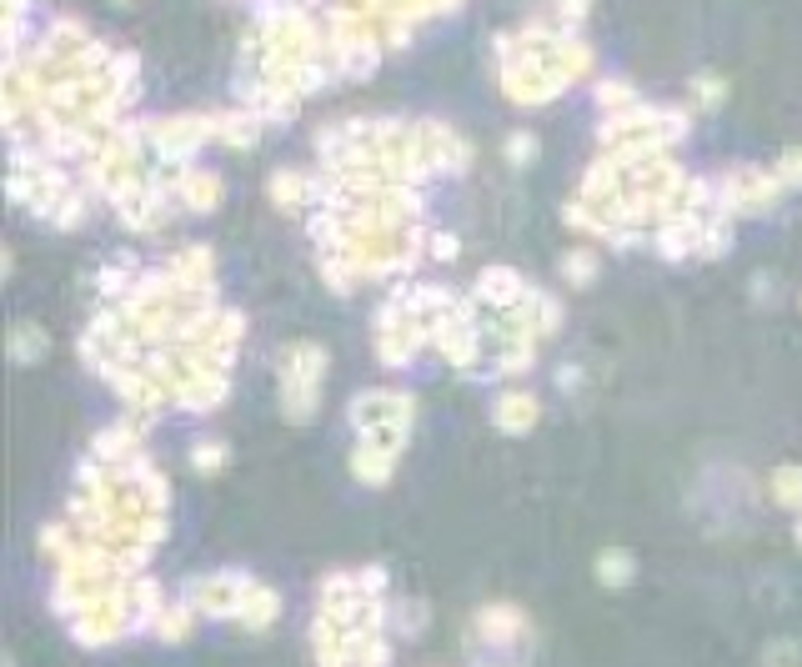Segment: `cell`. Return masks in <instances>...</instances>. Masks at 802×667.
I'll return each instance as SVG.
<instances>
[{
  "label": "cell",
  "instance_id": "19",
  "mask_svg": "<svg viewBox=\"0 0 802 667\" xmlns=\"http://www.w3.org/2000/svg\"><path fill=\"white\" fill-rule=\"evenodd\" d=\"M562 271H567L572 286H587V281L597 276V261H592V251H572V256L562 261Z\"/></svg>",
  "mask_w": 802,
  "mask_h": 667
},
{
  "label": "cell",
  "instance_id": "18",
  "mask_svg": "<svg viewBox=\"0 0 802 667\" xmlns=\"http://www.w3.org/2000/svg\"><path fill=\"white\" fill-rule=\"evenodd\" d=\"M502 151H507L512 166H532V161H537V136H532V131H517V136H507Z\"/></svg>",
  "mask_w": 802,
  "mask_h": 667
},
{
  "label": "cell",
  "instance_id": "30",
  "mask_svg": "<svg viewBox=\"0 0 802 667\" xmlns=\"http://www.w3.org/2000/svg\"><path fill=\"white\" fill-rule=\"evenodd\" d=\"M797 542H802V522H797Z\"/></svg>",
  "mask_w": 802,
  "mask_h": 667
},
{
  "label": "cell",
  "instance_id": "15",
  "mask_svg": "<svg viewBox=\"0 0 802 667\" xmlns=\"http://www.w3.org/2000/svg\"><path fill=\"white\" fill-rule=\"evenodd\" d=\"M11 352H16V362H36L41 352H46V331H36V326H16V337H11Z\"/></svg>",
  "mask_w": 802,
  "mask_h": 667
},
{
  "label": "cell",
  "instance_id": "17",
  "mask_svg": "<svg viewBox=\"0 0 802 667\" xmlns=\"http://www.w3.org/2000/svg\"><path fill=\"white\" fill-rule=\"evenodd\" d=\"M597 106H607V116H612V111H627V106H637V91L622 86V81H602V86H597Z\"/></svg>",
  "mask_w": 802,
  "mask_h": 667
},
{
  "label": "cell",
  "instance_id": "9",
  "mask_svg": "<svg viewBox=\"0 0 802 667\" xmlns=\"http://www.w3.org/2000/svg\"><path fill=\"white\" fill-rule=\"evenodd\" d=\"M311 196H316V191H311V176H301V171H276V176H271V201H276L281 211H301Z\"/></svg>",
  "mask_w": 802,
  "mask_h": 667
},
{
  "label": "cell",
  "instance_id": "29",
  "mask_svg": "<svg viewBox=\"0 0 802 667\" xmlns=\"http://www.w3.org/2000/svg\"><path fill=\"white\" fill-rule=\"evenodd\" d=\"M6 16H26V0H6Z\"/></svg>",
  "mask_w": 802,
  "mask_h": 667
},
{
  "label": "cell",
  "instance_id": "21",
  "mask_svg": "<svg viewBox=\"0 0 802 667\" xmlns=\"http://www.w3.org/2000/svg\"><path fill=\"white\" fill-rule=\"evenodd\" d=\"M722 96H727V91H722V81H717V76H697V81H692V101H697L702 111L722 106Z\"/></svg>",
  "mask_w": 802,
  "mask_h": 667
},
{
  "label": "cell",
  "instance_id": "2",
  "mask_svg": "<svg viewBox=\"0 0 802 667\" xmlns=\"http://www.w3.org/2000/svg\"><path fill=\"white\" fill-rule=\"evenodd\" d=\"M777 191H782L777 171L737 166V171L722 176V201H727V211H767V206L777 201Z\"/></svg>",
  "mask_w": 802,
  "mask_h": 667
},
{
  "label": "cell",
  "instance_id": "4",
  "mask_svg": "<svg viewBox=\"0 0 802 667\" xmlns=\"http://www.w3.org/2000/svg\"><path fill=\"white\" fill-rule=\"evenodd\" d=\"M176 191H181V201H186L191 211H216V206H221V176H216V171L186 166V171L176 176Z\"/></svg>",
  "mask_w": 802,
  "mask_h": 667
},
{
  "label": "cell",
  "instance_id": "26",
  "mask_svg": "<svg viewBox=\"0 0 802 667\" xmlns=\"http://www.w3.org/2000/svg\"><path fill=\"white\" fill-rule=\"evenodd\" d=\"M777 181H782V186H802V146L782 151V161H777Z\"/></svg>",
  "mask_w": 802,
  "mask_h": 667
},
{
  "label": "cell",
  "instance_id": "5",
  "mask_svg": "<svg viewBox=\"0 0 802 667\" xmlns=\"http://www.w3.org/2000/svg\"><path fill=\"white\" fill-rule=\"evenodd\" d=\"M547 66L572 86V81H582V76L592 71V46H587V41H577V36H567V41H557V46L547 51Z\"/></svg>",
  "mask_w": 802,
  "mask_h": 667
},
{
  "label": "cell",
  "instance_id": "23",
  "mask_svg": "<svg viewBox=\"0 0 802 667\" xmlns=\"http://www.w3.org/2000/svg\"><path fill=\"white\" fill-rule=\"evenodd\" d=\"M582 21H587V0H557V26H562L567 36H572Z\"/></svg>",
  "mask_w": 802,
  "mask_h": 667
},
{
  "label": "cell",
  "instance_id": "7",
  "mask_svg": "<svg viewBox=\"0 0 802 667\" xmlns=\"http://www.w3.org/2000/svg\"><path fill=\"white\" fill-rule=\"evenodd\" d=\"M321 372H326V352L301 342V347H291L281 382H291V387H321Z\"/></svg>",
  "mask_w": 802,
  "mask_h": 667
},
{
  "label": "cell",
  "instance_id": "28",
  "mask_svg": "<svg viewBox=\"0 0 802 667\" xmlns=\"http://www.w3.org/2000/svg\"><path fill=\"white\" fill-rule=\"evenodd\" d=\"M432 251H437L442 261H452V256H457V241H452V236H432Z\"/></svg>",
  "mask_w": 802,
  "mask_h": 667
},
{
  "label": "cell",
  "instance_id": "3",
  "mask_svg": "<svg viewBox=\"0 0 802 667\" xmlns=\"http://www.w3.org/2000/svg\"><path fill=\"white\" fill-rule=\"evenodd\" d=\"M417 156H422V166L437 176V171H467V141L457 136V131H447V126H437V121H417Z\"/></svg>",
  "mask_w": 802,
  "mask_h": 667
},
{
  "label": "cell",
  "instance_id": "8",
  "mask_svg": "<svg viewBox=\"0 0 802 667\" xmlns=\"http://www.w3.org/2000/svg\"><path fill=\"white\" fill-rule=\"evenodd\" d=\"M261 136V116L256 111H231V116H216V141L236 146V151H251Z\"/></svg>",
  "mask_w": 802,
  "mask_h": 667
},
{
  "label": "cell",
  "instance_id": "22",
  "mask_svg": "<svg viewBox=\"0 0 802 667\" xmlns=\"http://www.w3.org/2000/svg\"><path fill=\"white\" fill-rule=\"evenodd\" d=\"M271 602H276V597H271V592H266V587H256V592H251V597H246V607H241V617H246V622H251V627H261V622H266V617H271V612H276V607H271Z\"/></svg>",
  "mask_w": 802,
  "mask_h": 667
},
{
  "label": "cell",
  "instance_id": "14",
  "mask_svg": "<svg viewBox=\"0 0 802 667\" xmlns=\"http://www.w3.org/2000/svg\"><path fill=\"white\" fill-rule=\"evenodd\" d=\"M727 246H732V226H727V221H702L697 251H702V256H727Z\"/></svg>",
  "mask_w": 802,
  "mask_h": 667
},
{
  "label": "cell",
  "instance_id": "13",
  "mask_svg": "<svg viewBox=\"0 0 802 667\" xmlns=\"http://www.w3.org/2000/svg\"><path fill=\"white\" fill-rule=\"evenodd\" d=\"M772 497L782 507H802V467H777L772 472Z\"/></svg>",
  "mask_w": 802,
  "mask_h": 667
},
{
  "label": "cell",
  "instance_id": "25",
  "mask_svg": "<svg viewBox=\"0 0 802 667\" xmlns=\"http://www.w3.org/2000/svg\"><path fill=\"white\" fill-rule=\"evenodd\" d=\"M221 462H226V447H221V442H201V447L191 452V467H196V472H216Z\"/></svg>",
  "mask_w": 802,
  "mask_h": 667
},
{
  "label": "cell",
  "instance_id": "11",
  "mask_svg": "<svg viewBox=\"0 0 802 667\" xmlns=\"http://www.w3.org/2000/svg\"><path fill=\"white\" fill-rule=\"evenodd\" d=\"M376 61H381V41H356V46H341L336 51V66L346 71V76H371L376 71Z\"/></svg>",
  "mask_w": 802,
  "mask_h": 667
},
{
  "label": "cell",
  "instance_id": "27",
  "mask_svg": "<svg viewBox=\"0 0 802 667\" xmlns=\"http://www.w3.org/2000/svg\"><path fill=\"white\" fill-rule=\"evenodd\" d=\"M81 216H86V211H81V196H66L51 221H56V226H81Z\"/></svg>",
  "mask_w": 802,
  "mask_h": 667
},
{
  "label": "cell",
  "instance_id": "20",
  "mask_svg": "<svg viewBox=\"0 0 802 667\" xmlns=\"http://www.w3.org/2000/svg\"><path fill=\"white\" fill-rule=\"evenodd\" d=\"M106 76H111L116 86H136V76H141V61H136L131 51H121V56H111V66H106Z\"/></svg>",
  "mask_w": 802,
  "mask_h": 667
},
{
  "label": "cell",
  "instance_id": "24",
  "mask_svg": "<svg viewBox=\"0 0 802 667\" xmlns=\"http://www.w3.org/2000/svg\"><path fill=\"white\" fill-rule=\"evenodd\" d=\"M557 316H562V311H557V301H552V296H532V316H527V321H532L537 331H552V326H557Z\"/></svg>",
  "mask_w": 802,
  "mask_h": 667
},
{
  "label": "cell",
  "instance_id": "10",
  "mask_svg": "<svg viewBox=\"0 0 802 667\" xmlns=\"http://www.w3.org/2000/svg\"><path fill=\"white\" fill-rule=\"evenodd\" d=\"M532 422H537V397L507 392V397L497 402V427H502V432H527Z\"/></svg>",
  "mask_w": 802,
  "mask_h": 667
},
{
  "label": "cell",
  "instance_id": "1",
  "mask_svg": "<svg viewBox=\"0 0 802 667\" xmlns=\"http://www.w3.org/2000/svg\"><path fill=\"white\" fill-rule=\"evenodd\" d=\"M211 136H216V116H166V121H151V151H156V161H171V166L196 156Z\"/></svg>",
  "mask_w": 802,
  "mask_h": 667
},
{
  "label": "cell",
  "instance_id": "12",
  "mask_svg": "<svg viewBox=\"0 0 802 667\" xmlns=\"http://www.w3.org/2000/svg\"><path fill=\"white\" fill-rule=\"evenodd\" d=\"M391 447H381V442H371V447H356V457H351V472L356 477H366V482H386V472H391Z\"/></svg>",
  "mask_w": 802,
  "mask_h": 667
},
{
  "label": "cell",
  "instance_id": "16",
  "mask_svg": "<svg viewBox=\"0 0 802 667\" xmlns=\"http://www.w3.org/2000/svg\"><path fill=\"white\" fill-rule=\"evenodd\" d=\"M597 577H602V582H612V587H622V582L632 577V557H627V552H617V547H612V552H602V557H597Z\"/></svg>",
  "mask_w": 802,
  "mask_h": 667
},
{
  "label": "cell",
  "instance_id": "6",
  "mask_svg": "<svg viewBox=\"0 0 802 667\" xmlns=\"http://www.w3.org/2000/svg\"><path fill=\"white\" fill-rule=\"evenodd\" d=\"M477 296L492 301V306H517V301H527V286H522V276L512 266H492V271H482Z\"/></svg>",
  "mask_w": 802,
  "mask_h": 667
}]
</instances>
